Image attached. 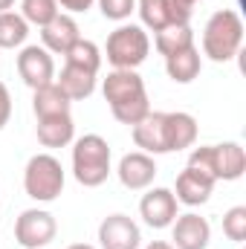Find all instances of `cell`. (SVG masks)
<instances>
[{
  "label": "cell",
  "mask_w": 246,
  "mask_h": 249,
  "mask_svg": "<svg viewBox=\"0 0 246 249\" xmlns=\"http://www.w3.org/2000/svg\"><path fill=\"white\" fill-rule=\"evenodd\" d=\"M133 133V145L148 154V157H162V154H174L185 151L197 142V119L185 110H151L145 119L130 127Z\"/></svg>",
  "instance_id": "cell-1"
},
{
  "label": "cell",
  "mask_w": 246,
  "mask_h": 249,
  "mask_svg": "<svg viewBox=\"0 0 246 249\" xmlns=\"http://www.w3.org/2000/svg\"><path fill=\"white\" fill-rule=\"evenodd\" d=\"M102 93H105V102H107L113 119L127 127H133L139 119H145L151 113V99H148L145 81L136 70H110L102 84Z\"/></svg>",
  "instance_id": "cell-2"
},
{
  "label": "cell",
  "mask_w": 246,
  "mask_h": 249,
  "mask_svg": "<svg viewBox=\"0 0 246 249\" xmlns=\"http://www.w3.org/2000/svg\"><path fill=\"white\" fill-rule=\"evenodd\" d=\"M244 20L235 9H217L203 26V55L214 64H226L241 55Z\"/></svg>",
  "instance_id": "cell-3"
},
{
  "label": "cell",
  "mask_w": 246,
  "mask_h": 249,
  "mask_svg": "<svg viewBox=\"0 0 246 249\" xmlns=\"http://www.w3.org/2000/svg\"><path fill=\"white\" fill-rule=\"evenodd\" d=\"M188 165L209 174L214 183H235L246 171V151L241 142H220V145H200L188 154Z\"/></svg>",
  "instance_id": "cell-4"
},
{
  "label": "cell",
  "mask_w": 246,
  "mask_h": 249,
  "mask_svg": "<svg viewBox=\"0 0 246 249\" xmlns=\"http://www.w3.org/2000/svg\"><path fill=\"white\" fill-rule=\"evenodd\" d=\"M72 177L84 188H99L110 177V145L99 133L72 139Z\"/></svg>",
  "instance_id": "cell-5"
},
{
  "label": "cell",
  "mask_w": 246,
  "mask_h": 249,
  "mask_svg": "<svg viewBox=\"0 0 246 249\" xmlns=\"http://www.w3.org/2000/svg\"><path fill=\"white\" fill-rule=\"evenodd\" d=\"M151 38L139 23H122L107 35L105 55L113 70H136L139 64L148 61Z\"/></svg>",
  "instance_id": "cell-6"
},
{
  "label": "cell",
  "mask_w": 246,
  "mask_h": 249,
  "mask_svg": "<svg viewBox=\"0 0 246 249\" xmlns=\"http://www.w3.org/2000/svg\"><path fill=\"white\" fill-rule=\"evenodd\" d=\"M23 191L35 203H53L64 191V168L53 154H35L29 157L23 168Z\"/></svg>",
  "instance_id": "cell-7"
},
{
  "label": "cell",
  "mask_w": 246,
  "mask_h": 249,
  "mask_svg": "<svg viewBox=\"0 0 246 249\" xmlns=\"http://www.w3.org/2000/svg\"><path fill=\"white\" fill-rule=\"evenodd\" d=\"M58 235V223L47 209H23L15 220V241L23 249H44Z\"/></svg>",
  "instance_id": "cell-8"
},
{
  "label": "cell",
  "mask_w": 246,
  "mask_h": 249,
  "mask_svg": "<svg viewBox=\"0 0 246 249\" xmlns=\"http://www.w3.org/2000/svg\"><path fill=\"white\" fill-rule=\"evenodd\" d=\"M136 12L142 18V29L159 32L165 26H180L191 20V0H136Z\"/></svg>",
  "instance_id": "cell-9"
},
{
  "label": "cell",
  "mask_w": 246,
  "mask_h": 249,
  "mask_svg": "<svg viewBox=\"0 0 246 249\" xmlns=\"http://www.w3.org/2000/svg\"><path fill=\"white\" fill-rule=\"evenodd\" d=\"M18 75L23 78V84L29 90H38V87H47L55 81V61H53V53H47L44 47L38 44H29L18 53Z\"/></svg>",
  "instance_id": "cell-10"
},
{
  "label": "cell",
  "mask_w": 246,
  "mask_h": 249,
  "mask_svg": "<svg viewBox=\"0 0 246 249\" xmlns=\"http://www.w3.org/2000/svg\"><path fill=\"white\" fill-rule=\"evenodd\" d=\"M177 209H180V203H177L174 191L171 188H162V186L148 188V194L139 200V217L151 229H168L174 223V217L180 214Z\"/></svg>",
  "instance_id": "cell-11"
},
{
  "label": "cell",
  "mask_w": 246,
  "mask_h": 249,
  "mask_svg": "<svg viewBox=\"0 0 246 249\" xmlns=\"http://www.w3.org/2000/svg\"><path fill=\"white\" fill-rule=\"evenodd\" d=\"M139 244H142V232L136 220L122 212L107 214L99 223V249H139Z\"/></svg>",
  "instance_id": "cell-12"
},
{
  "label": "cell",
  "mask_w": 246,
  "mask_h": 249,
  "mask_svg": "<svg viewBox=\"0 0 246 249\" xmlns=\"http://www.w3.org/2000/svg\"><path fill=\"white\" fill-rule=\"evenodd\" d=\"M211 244V226L206 217L185 212L177 214L171 223V247L174 249H209Z\"/></svg>",
  "instance_id": "cell-13"
},
{
  "label": "cell",
  "mask_w": 246,
  "mask_h": 249,
  "mask_svg": "<svg viewBox=\"0 0 246 249\" xmlns=\"http://www.w3.org/2000/svg\"><path fill=\"white\" fill-rule=\"evenodd\" d=\"M119 183L130 191H145V188L154 186V177H157V162L154 157L142 154V151H130L119 160Z\"/></svg>",
  "instance_id": "cell-14"
},
{
  "label": "cell",
  "mask_w": 246,
  "mask_h": 249,
  "mask_svg": "<svg viewBox=\"0 0 246 249\" xmlns=\"http://www.w3.org/2000/svg\"><path fill=\"white\" fill-rule=\"evenodd\" d=\"M214 180L209 177V174H203V171H197V168H191V165H185L183 171L177 174V188H174V197H177V203H183V206H203V203H209V197H211V191H214Z\"/></svg>",
  "instance_id": "cell-15"
},
{
  "label": "cell",
  "mask_w": 246,
  "mask_h": 249,
  "mask_svg": "<svg viewBox=\"0 0 246 249\" xmlns=\"http://www.w3.org/2000/svg\"><path fill=\"white\" fill-rule=\"evenodd\" d=\"M81 38V29L75 23L72 15L58 12L47 26H41V41H44V50L53 53V55H64L75 41Z\"/></svg>",
  "instance_id": "cell-16"
},
{
  "label": "cell",
  "mask_w": 246,
  "mask_h": 249,
  "mask_svg": "<svg viewBox=\"0 0 246 249\" xmlns=\"http://www.w3.org/2000/svg\"><path fill=\"white\" fill-rule=\"evenodd\" d=\"M96 81L99 75L90 72V70H81V67H72V64H64L61 72L55 75V84L67 93L70 102H81V99H90L96 93Z\"/></svg>",
  "instance_id": "cell-17"
},
{
  "label": "cell",
  "mask_w": 246,
  "mask_h": 249,
  "mask_svg": "<svg viewBox=\"0 0 246 249\" xmlns=\"http://www.w3.org/2000/svg\"><path fill=\"white\" fill-rule=\"evenodd\" d=\"M35 133H38V142H41L44 148H67V145L75 139V122H72V113L38 119Z\"/></svg>",
  "instance_id": "cell-18"
},
{
  "label": "cell",
  "mask_w": 246,
  "mask_h": 249,
  "mask_svg": "<svg viewBox=\"0 0 246 249\" xmlns=\"http://www.w3.org/2000/svg\"><path fill=\"white\" fill-rule=\"evenodd\" d=\"M203 70V55L197 47H188V50H180L174 55L165 58V72L174 84H191Z\"/></svg>",
  "instance_id": "cell-19"
},
{
  "label": "cell",
  "mask_w": 246,
  "mask_h": 249,
  "mask_svg": "<svg viewBox=\"0 0 246 249\" xmlns=\"http://www.w3.org/2000/svg\"><path fill=\"white\" fill-rule=\"evenodd\" d=\"M70 99L61 87L53 81L47 87H38L32 90V110H35V119H47V116H61V113H70Z\"/></svg>",
  "instance_id": "cell-20"
},
{
  "label": "cell",
  "mask_w": 246,
  "mask_h": 249,
  "mask_svg": "<svg viewBox=\"0 0 246 249\" xmlns=\"http://www.w3.org/2000/svg\"><path fill=\"white\" fill-rule=\"evenodd\" d=\"M154 47L162 58L194 47V32H191V23H180V26H165L159 32H154Z\"/></svg>",
  "instance_id": "cell-21"
},
{
  "label": "cell",
  "mask_w": 246,
  "mask_h": 249,
  "mask_svg": "<svg viewBox=\"0 0 246 249\" xmlns=\"http://www.w3.org/2000/svg\"><path fill=\"white\" fill-rule=\"evenodd\" d=\"M29 38V23L20 18V12H0V50L23 47Z\"/></svg>",
  "instance_id": "cell-22"
},
{
  "label": "cell",
  "mask_w": 246,
  "mask_h": 249,
  "mask_svg": "<svg viewBox=\"0 0 246 249\" xmlns=\"http://www.w3.org/2000/svg\"><path fill=\"white\" fill-rule=\"evenodd\" d=\"M102 58H105L102 50H99L93 41H87V38H78V41L64 53V64L90 70V72H96V75H99V70H102Z\"/></svg>",
  "instance_id": "cell-23"
},
{
  "label": "cell",
  "mask_w": 246,
  "mask_h": 249,
  "mask_svg": "<svg viewBox=\"0 0 246 249\" xmlns=\"http://www.w3.org/2000/svg\"><path fill=\"white\" fill-rule=\"evenodd\" d=\"M58 3L55 0H20V18L29 23V26H47L55 15H58Z\"/></svg>",
  "instance_id": "cell-24"
},
{
  "label": "cell",
  "mask_w": 246,
  "mask_h": 249,
  "mask_svg": "<svg viewBox=\"0 0 246 249\" xmlns=\"http://www.w3.org/2000/svg\"><path fill=\"white\" fill-rule=\"evenodd\" d=\"M223 235L235 244L246 241V206H232L223 214Z\"/></svg>",
  "instance_id": "cell-25"
},
{
  "label": "cell",
  "mask_w": 246,
  "mask_h": 249,
  "mask_svg": "<svg viewBox=\"0 0 246 249\" xmlns=\"http://www.w3.org/2000/svg\"><path fill=\"white\" fill-rule=\"evenodd\" d=\"M96 3L107 20H119V23L130 18V12H136V0H96Z\"/></svg>",
  "instance_id": "cell-26"
},
{
  "label": "cell",
  "mask_w": 246,
  "mask_h": 249,
  "mask_svg": "<svg viewBox=\"0 0 246 249\" xmlns=\"http://www.w3.org/2000/svg\"><path fill=\"white\" fill-rule=\"evenodd\" d=\"M12 119V93H9V87L0 81V130L9 124Z\"/></svg>",
  "instance_id": "cell-27"
},
{
  "label": "cell",
  "mask_w": 246,
  "mask_h": 249,
  "mask_svg": "<svg viewBox=\"0 0 246 249\" xmlns=\"http://www.w3.org/2000/svg\"><path fill=\"white\" fill-rule=\"evenodd\" d=\"M58 3V9H64L67 15H81V12H87L96 0H55Z\"/></svg>",
  "instance_id": "cell-28"
},
{
  "label": "cell",
  "mask_w": 246,
  "mask_h": 249,
  "mask_svg": "<svg viewBox=\"0 0 246 249\" xmlns=\"http://www.w3.org/2000/svg\"><path fill=\"white\" fill-rule=\"evenodd\" d=\"M145 249H174V247H171L168 241H151V244H148Z\"/></svg>",
  "instance_id": "cell-29"
},
{
  "label": "cell",
  "mask_w": 246,
  "mask_h": 249,
  "mask_svg": "<svg viewBox=\"0 0 246 249\" xmlns=\"http://www.w3.org/2000/svg\"><path fill=\"white\" fill-rule=\"evenodd\" d=\"M15 6V0H0V12H9Z\"/></svg>",
  "instance_id": "cell-30"
},
{
  "label": "cell",
  "mask_w": 246,
  "mask_h": 249,
  "mask_svg": "<svg viewBox=\"0 0 246 249\" xmlns=\"http://www.w3.org/2000/svg\"><path fill=\"white\" fill-rule=\"evenodd\" d=\"M67 249H99V247H93V244H72V247H67Z\"/></svg>",
  "instance_id": "cell-31"
},
{
  "label": "cell",
  "mask_w": 246,
  "mask_h": 249,
  "mask_svg": "<svg viewBox=\"0 0 246 249\" xmlns=\"http://www.w3.org/2000/svg\"><path fill=\"white\" fill-rule=\"evenodd\" d=\"M191 3H197V0H191Z\"/></svg>",
  "instance_id": "cell-32"
},
{
  "label": "cell",
  "mask_w": 246,
  "mask_h": 249,
  "mask_svg": "<svg viewBox=\"0 0 246 249\" xmlns=\"http://www.w3.org/2000/svg\"><path fill=\"white\" fill-rule=\"evenodd\" d=\"M241 249H244V247H241Z\"/></svg>",
  "instance_id": "cell-33"
}]
</instances>
